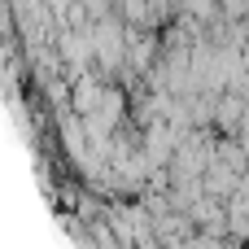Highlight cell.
Here are the masks:
<instances>
[{"mask_svg":"<svg viewBox=\"0 0 249 249\" xmlns=\"http://www.w3.org/2000/svg\"><path fill=\"white\" fill-rule=\"evenodd\" d=\"M92 101H96V88H92V83L83 79V83H79V101H74V105H79V109H88Z\"/></svg>","mask_w":249,"mask_h":249,"instance_id":"obj_1","label":"cell"}]
</instances>
